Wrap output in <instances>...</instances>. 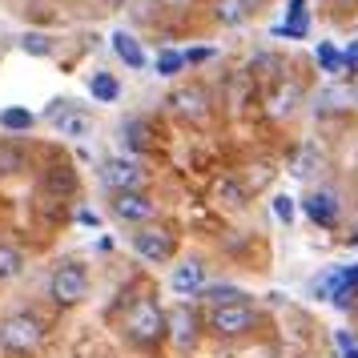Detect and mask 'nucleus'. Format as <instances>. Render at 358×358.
Wrapping results in <instances>:
<instances>
[{"instance_id": "f257e3e1", "label": "nucleus", "mask_w": 358, "mask_h": 358, "mask_svg": "<svg viewBox=\"0 0 358 358\" xmlns=\"http://www.w3.org/2000/svg\"><path fill=\"white\" fill-rule=\"evenodd\" d=\"M117 330H121V338L129 342L133 350L157 355L165 346V306L157 302V294L141 290L137 298H129L121 318H117Z\"/></svg>"}, {"instance_id": "f03ea898", "label": "nucleus", "mask_w": 358, "mask_h": 358, "mask_svg": "<svg viewBox=\"0 0 358 358\" xmlns=\"http://www.w3.org/2000/svg\"><path fill=\"white\" fill-rule=\"evenodd\" d=\"M165 109H169V117L181 121L185 129H210L213 117H217V101H213V93L201 81H181V85L169 89Z\"/></svg>"}, {"instance_id": "7ed1b4c3", "label": "nucleus", "mask_w": 358, "mask_h": 358, "mask_svg": "<svg viewBox=\"0 0 358 358\" xmlns=\"http://www.w3.org/2000/svg\"><path fill=\"white\" fill-rule=\"evenodd\" d=\"M45 338H49V326H45V318L33 314V310H13V314L0 322V350H4V355L29 358L45 346Z\"/></svg>"}, {"instance_id": "20e7f679", "label": "nucleus", "mask_w": 358, "mask_h": 358, "mask_svg": "<svg viewBox=\"0 0 358 358\" xmlns=\"http://www.w3.org/2000/svg\"><path fill=\"white\" fill-rule=\"evenodd\" d=\"M165 342L173 346V355H194L206 342V310L197 302H173V310H165Z\"/></svg>"}, {"instance_id": "39448f33", "label": "nucleus", "mask_w": 358, "mask_h": 358, "mask_svg": "<svg viewBox=\"0 0 358 358\" xmlns=\"http://www.w3.org/2000/svg\"><path fill=\"white\" fill-rule=\"evenodd\" d=\"M258 326H262V314L254 306V298L250 302H234V306H217L206 314V334H213V338H222V342L250 338Z\"/></svg>"}, {"instance_id": "423d86ee", "label": "nucleus", "mask_w": 358, "mask_h": 358, "mask_svg": "<svg viewBox=\"0 0 358 358\" xmlns=\"http://www.w3.org/2000/svg\"><path fill=\"white\" fill-rule=\"evenodd\" d=\"M89 290H93V278H89V266H85V262L69 258V262H61V266H52V274H49V298L61 310L81 306L85 298H89Z\"/></svg>"}, {"instance_id": "0eeeda50", "label": "nucleus", "mask_w": 358, "mask_h": 358, "mask_svg": "<svg viewBox=\"0 0 358 358\" xmlns=\"http://www.w3.org/2000/svg\"><path fill=\"white\" fill-rule=\"evenodd\" d=\"M129 245L141 262L165 266V262H173V254H178V234L169 226H162V222H149V226H137L129 234Z\"/></svg>"}, {"instance_id": "6e6552de", "label": "nucleus", "mask_w": 358, "mask_h": 358, "mask_svg": "<svg viewBox=\"0 0 358 358\" xmlns=\"http://www.w3.org/2000/svg\"><path fill=\"white\" fill-rule=\"evenodd\" d=\"M109 213L121 226H149V222H157V197L149 189H117V194H109Z\"/></svg>"}, {"instance_id": "1a4fd4ad", "label": "nucleus", "mask_w": 358, "mask_h": 358, "mask_svg": "<svg viewBox=\"0 0 358 358\" xmlns=\"http://www.w3.org/2000/svg\"><path fill=\"white\" fill-rule=\"evenodd\" d=\"M302 97H306V85L298 77H274L266 97H262V113L270 121H290L298 109H302Z\"/></svg>"}, {"instance_id": "9d476101", "label": "nucleus", "mask_w": 358, "mask_h": 358, "mask_svg": "<svg viewBox=\"0 0 358 358\" xmlns=\"http://www.w3.org/2000/svg\"><path fill=\"white\" fill-rule=\"evenodd\" d=\"M145 181L149 178L141 169V162L129 157V153H113V157L101 162V185L109 194H117V189H145Z\"/></svg>"}, {"instance_id": "9b49d317", "label": "nucleus", "mask_w": 358, "mask_h": 358, "mask_svg": "<svg viewBox=\"0 0 358 358\" xmlns=\"http://www.w3.org/2000/svg\"><path fill=\"white\" fill-rule=\"evenodd\" d=\"M210 286V270H206V262L201 258H181L173 262V270H169V290L185 298V302H194L197 294Z\"/></svg>"}, {"instance_id": "f8f14e48", "label": "nucleus", "mask_w": 358, "mask_h": 358, "mask_svg": "<svg viewBox=\"0 0 358 358\" xmlns=\"http://www.w3.org/2000/svg\"><path fill=\"white\" fill-rule=\"evenodd\" d=\"M302 213H306L314 226L334 229L338 226V217H342L338 194H334V189H310V194H302Z\"/></svg>"}, {"instance_id": "ddd939ff", "label": "nucleus", "mask_w": 358, "mask_h": 358, "mask_svg": "<svg viewBox=\"0 0 358 358\" xmlns=\"http://www.w3.org/2000/svg\"><path fill=\"white\" fill-rule=\"evenodd\" d=\"M210 17H213V24H222V29H242L245 20L254 17V0H213Z\"/></svg>"}, {"instance_id": "4468645a", "label": "nucleus", "mask_w": 358, "mask_h": 358, "mask_svg": "<svg viewBox=\"0 0 358 358\" xmlns=\"http://www.w3.org/2000/svg\"><path fill=\"white\" fill-rule=\"evenodd\" d=\"M322 169H326V153L322 145H314V141H306V145L294 153V165H290V173L298 181H318L322 178Z\"/></svg>"}, {"instance_id": "2eb2a0df", "label": "nucleus", "mask_w": 358, "mask_h": 358, "mask_svg": "<svg viewBox=\"0 0 358 358\" xmlns=\"http://www.w3.org/2000/svg\"><path fill=\"white\" fill-rule=\"evenodd\" d=\"M52 129L61 133V137H73V141H81V137H89V133H93V117L85 113L77 101H73V105H69L61 117H52Z\"/></svg>"}, {"instance_id": "dca6fc26", "label": "nucleus", "mask_w": 358, "mask_h": 358, "mask_svg": "<svg viewBox=\"0 0 358 358\" xmlns=\"http://www.w3.org/2000/svg\"><path fill=\"white\" fill-rule=\"evenodd\" d=\"M250 197H254V194L238 181V173H226V178L213 181V201H217V206H226V210H245V206H250Z\"/></svg>"}, {"instance_id": "f3484780", "label": "nucleus", "mask_w": 358, "mask_h": 358, "mask_svg": "<svg viewBox=\"0 0 358 358\" xmlns=\"http://www.w3.org/2000/svg\"><path fill=\"white\" fill-rule=\"evenodd\" d=\"M29 169V149L17 137H0V178H20Z\"/></svg>"}, {"instance_id": "a211bd4d", "label": "nucleus", "mask_w": 358, "mask_h": 358, "mask_svg": "<svg viewBox=\"0 0 358 358\" xmlns=\"http://www.w3.org/2000/svg\"><path fill=\"white\" fill-rule=\"evenodd\" d=\"M250 298H254V294L242 290V286H206L194 302L206 306V310H217V306H234V302H250Z\"/></svg>"}, {"instance_id": "6ab92c4d", "label": "nucleus", "mask_w": 358, "mask_h": 358, "mask_svg": "<svg viewBox=\"0 0 358 358\" xmlns=\"http://www.w3.org/2000/svg\"><path fill=\"white\" fill-rule=\"evenodd\" d=\"M117 133H121V145H125L129 157H137V153L149 149V121H141V117H125Z\"/></svg>"}, {"instance_id": "aec40b11", "label": "nucleus", "mask_w": 358, "mask_h": 358, "mask_svg": "<svg viewBox=\"0 0 358 358\" xmlns=\"http://www.w3.org/2000/svg\"><path fill=\"white\" fill-rule=\"evenodd\" d=\"M109 41H113V52H117V57H121V61H125L129 69H145V49H141V41H137L133 33L117 29Z\"/></svg>"}, {"instance_id": "412c9836", "label": "nucleus", "mask_w": 358, "mask_h": 358, "mask_svg": "<svg viewBox=\"0 0 358 358\" xmlns=\"http://www.w3.org/2000/svg\"><path fill=\"white\" fill-rule=\"evenodd\" d=\"M278 33H282V36H298V41L310 33V8H306V0H290V4H286V20L278 24Z\"/></svg>"}, {"instance_id": "4be33fe9", "label": "nucleus", "mask_w": 358, "mask_h": 358, "mask_svg": "<svg viewBox=\"0 0 358 358\" xmlns=\"http://www.w3.org/2000/svg\"><path fill=\"white\" fill-rule=\"evenodd\" d=\"M89 93H93V101H101V105H113V101L121 97V81H117L113 73H93V77H89Z\"/></svg>"}, {"instance_id": "5701e85b", "label": "nucleus", "mask_w": 358, "mask_h": 358, "mask_svg": "<svg viewBox=\"0 0 358 358\" xmlns=\"http://www.w3.org/2000/svg\"><path fill=\"white\" fill-rule=\"evenodd\" d=\"M24 274V250H17L13 242H0V282H13Z\"/></svg>"}, {"instance_id": "b1692460", "label": "nucleus", "mask_w": 358, "mask_h": 358, "mask_svg": "<svg viewBox=\"0 0 358 358\" xmlns=\"http://www.w3.org/2000/svg\"><path fill=\"white\" fill-rule=\"evenodd\" d=\"M314 61H318V69H322V73H330V77L346 73V57H342V49H334L330 41H322V45L314 49Z\"/></svg>"}, {"instance_id": "393cba45", "label": "nucleus", "mask_w": 358, "mask_h": 358, "mask_svg": "<svg viewBox=\"0 0 358 358\" xmlns=\"http://www.w3.org/2000/svg\"><path fill=\"white\" fill-rule=\"evenodd\" d=\"M36 125V117L29 109H0V129L4 133H29Z\"/></svg>"}, {"instance_id": "a878e982", "label": "nucleus", "mask_w": 358, "mask_h": 358, "mask_svg": "<svg viewBox=\"0 0 358 358\" xmlns=\"http://www.w3.org/2000/svg\"><path fill=\"white\" fill-rule=\"evenodd\" d=\"M153 69H157V77H178L181 69H185V52H178V49H162L157 52V61H153Z\"/></svg>"}, {"instance_id": "bb28decb", "label": "nucleus", "mask_w": 358, "mask_h": 358, "mask_svg": "<svg viewBox=\"0 0 358 358\" xmlns=\"http://www.w3.org/2000/svg\"><path fill=\"white\" fill-rule=\"evenodd\" d=\"M20 49L29 52V57H52V36H45V33H24V36H20Z\"/></svg>"}, {"instance_id": "cd10ccee", "label": "nucleus", "mask_w": 358, "mask_h": 358, "mask_svg": "<svg viewBox=\"0 0 358 358\" xmlns=\"http://www.w3.org/2000/svg\"><path fill=\"white\" fill-rule=\"evenodd\" d=\"M49 189L52 194H73V189H77V178L69 173V165H61V173H52L49 178Z\"/></svg>"}, {"instance_id": "c85d7f7f", "label": "nucleus", "mask_w": 358, "mask_h": 358, "mask_svg": "<svg viewBox=\"0 0 358 358\" xmlns=\"http://www.w3.org/2000/svg\"><path fill=\"white\" fill-rule=\"evenodd\" d=\"M274 217L282 222V226L294 222V197L290 194H274Z\"/></svg>"}, {"instance_id": "c756f323", "label": "nucleus", "mask_w": 358, "mask_h": 358, "mask_svg": "<svg viewBox=\"0 0 358 358\" xmlns=\"http://www.w3.org/2000/svg\"><path fill=\"white\" fill-rule=\"evenodd\" d=\"M210 57H213L210 45H206V49H189L185 52V65H201V61H210Z\"/></svg>"}, {"instance_id": "7c9ffc66", "label": "nucleus", "mask_w": 358, "mask_h": 358, "mask_svg": "<svg viewBox=\"0 0 358 358\" xmlns=\"http://www.w3.org/2000/svg\"><path fill=\"white\" fill-rule=\"evenodd\" d=\"M342 57H346V73H355V69H358V41H355L346 52H342Z\"/></svg>"}, {"instance_id": "2f4dec72", "label": "nucleus", "mask_w": 358, "mask_h": 358, "mask_svg": "<svg viewBox=\"0 0 358 358\" xmlns=\"http://www.w3.org/2000/svg\"><path fill=\"white\" fill-rule=\"evenodd\" d=\"M330 4H338V8H350V4H358V0H330Z\"/></svg>"}, {"instance_id": "473e14b6", "label": "nucleus", "mask_w": 358, "mask_h": 358, "mask_svg": "<svg viewBox=\"0 0 358 358\" xmlns=\"http://www.w3.org/2000/svg\"><path fill=\"white\" fill-rule=\"evenodd\" d=\"M350 245H358V229H355V234H350Z\"/></svg>"}, {"instance_id": "72a5a7b5", "label": "nucleus", "mask_w": 358, "mask_h": 358, "mask_svg": "<svg viewBox=\"0 0 358 358\" xmlns=\"http://www.w3.org/2000/svg\"><path fill=\"white\" fill-rule=\"evenodd\" d=\"M342 358H358V350H346V355H342Z\"/></svg>"}, {"instance_id": "f704fd0d", "label": "nucleus", "mask_w": 358, "mask_h": 358, "mask_svg": "<svg viewBox=\"0 0 358 358\" xmlns=\"http://www.w3.org/2000/svg\"><path fill=\"white\" fill-rule=\"evenodd\" d=\"M355 105H358V93H355Z\"/></svg>"}]
</instances>
